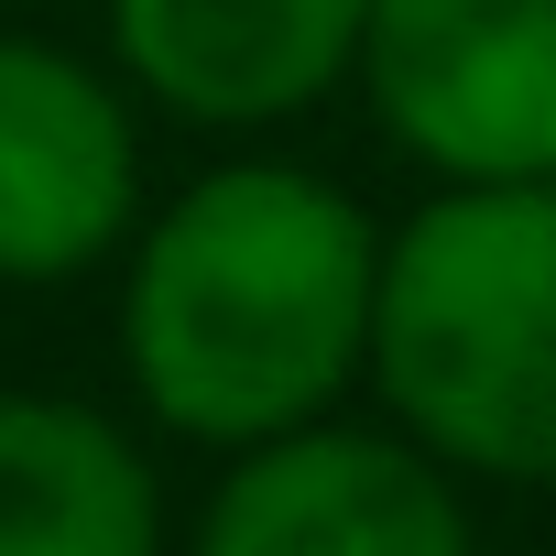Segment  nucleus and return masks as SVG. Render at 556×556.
<instances>
[{"label":"nucleus","instance_id":"obj_3","mask_svg":"<svg viewBox=\"0 0 556 556\" xmlns=\"http://www.w3.org/2000/svg\"><path fill=\"white\" fill-rule=\"evenodd\" d=\"M437 186L556 175V0H371L350 77Z\"/></svg>","mask_w":556,"mask_h":556},{"label":"nucleus","instance_id":"obj_4","mask_svg":"<svg viewBox=\"0 0 556 556\" xmlns=\"http://www.w3.org/2000/svg\"><path fill=\"white\" fill-rule=\"evenodd\" d=\"M142 99L121 66L0 34V285H77L142 229Z\"/></svg>","mask_w":556,"mask_h":556},{"label":"nucleus","instance_id":"obj_1","mask_svg":"<svg viewBox=\"0 0 556 556\" xmlns=\"http://www.w3.org/2000/svg\"><path fill=\"white\" fill-rule=\"evenodd\" d=\"M382 218L295 164L229 153L121 240V371L186 447H262L361 393Z\"/></svg>","mask_w":556,"mask_h":556},{"label":"nucleus","instance_id":"obj_6","mask_svg":"<svg viewBox=\"0 0 556 556\" xmlns=\"http://www.w3.org/2000/svg\"><path fill=\"white\" fill-rule=\"evenodd\" d=\"M371 0H99L110 66L186 131H285L361 77Z\"/></svg>","mask_w":556,"mask_h":556},{"label":"nucleus","instance_id":"obj_5","mask_svg":"<svg viewBox=\"0 0 556 556\" xmlns=\"http://www.w3.org/2000/svg\"><path fill=\"white\" fill-rule=\"evenodd\" d=\"M186 556H480L458 469H437L404 426H285L229 447Z\"/></svg>","mask_w":556,"mask_h":556},{"label":"nucleus","instance_id":"obj_2","mask_svg":"<svg viewBox=\"0 0 556 556\" xmlns=\"http://www.w3.org/2000/svg\"><path fill=\"white\" fill-rule=\"evenodd\" d=\"M361 382L437 469L556 480V175L437 186L382 229Z\"/></svg>","mask_w":556,"mask_h":556},{"label":"nucleus","instance_id":"obj_7","mask_svg":"<svg viewBox=\"0 0 556 556\" xmlns=\"http://www.w3.org/2000/svg\"><path fill=\"white\" fill-rule=\"evenodd\" d=\"M0 556H164L142 437L66 393H0Z\"/></svg>","mask_w":556,"mask_h":556}]
</instances>
